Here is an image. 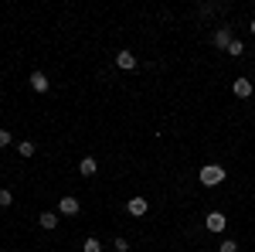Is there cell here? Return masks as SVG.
<instances>
[{
  "mask_svg": "<svg viewBox=\"0 0 255 252\" xmlns=\"http://www.w3.org/2000/svg\"><path fill=\"white\" fill-rule=\"evenodd\" d=\"M38 225H41V229H48V232H51V229L58 225V212H41V215H38Z\"/></svg>",
  "mask_w": 255,
  "mask_h": 252,
  "instance_id": "10",
  "label": "cell"
},
{
  "mask_svg": "<svg viewBox=\"0 0 255 252\" xmlns=\"http://www.w3.org/2000/svg\"><path fill=\"white\" fill-rule=\"evenodd\" d=\"M232 89H235L238 99H249V96H252V82H249V78H235V85H232Z\"/></svg>",
  "mask_w": 255,
  "mask_h": 252,
  "instance_id": "9",
  "label": "cell"
},
{
  "mask_svg": "<svg viewBox=\"0 0 255 252\" xmlns=\"http://www.w3.org/2000/svg\"><path fill=\"white\" fill-rule=\"evenodd\" d=\"M113 249H116V252H129V242H126L123 235H116V242H113Z\"/></svg>",
  "mask_w": 255,
  "mask_h": 252,
  "instance_id": "15",
  "label": "cell"
},
{
  "mask_svg": "<svg viewBox=\"0 0 255 252\" xmlns=\"http://www.w3.org/2000/svg\"><path fill=\"white\" fill-rule=\"evenodd\" d=\"M218 252H238V242H232V239H225V242L218 246Z\"/></svg>",
  "mask_w": 255,
  "mask_h": 252,
  "instance_id": "16",
  "label": "cell"
},
{
  "mask_svg": "<svg viewBox=\"0 0 255 252\" xmlns=\"http://www.w3.org/2000/svg\"><path fill=\"white\" fill-rule=\"evenodd\" d=\"M249 31H252V34H255V17H252V27H249Z\"/></svg>",
  "mask_w": 255,
  "mask_h": 252,
  "instance_id": "18",
  "label": "cell"
},
{
  "mask_svg": "<svg viewBox=\"0 0 255 252\" xmlns=\"http://www.w3.org/2000/svg\"><path fill=\"white\" fill-rule=\"evenodd\" d=\"M116 65L123 68V72H133V68H136V55H133V51H119Z\"/></svg>",
  "mask_w": 255,
  "mask_h": 252,
  "instance_id": "7",
  "label": "cell"
},
{
  "mask_svg": "<svg viewBox=\"0 0 255 252\" xmlns=\"http://www.w3.org/2000/svg\"><path fill=\"white\" fill-rule=\"evenodd\" d=\"M17 154L20 157H34V143H31V140H20V143H17Z\"/></svg>",
  "mask_w": 255,
  "mask_h": 252,
  "instance_id": "11",
  "label": "cell"
},
{
  "mask_svg": "<svg viewBox=\"0 0 255 252\" xmlns=\"http://www.w3.org/2000/svg\"><path fill=\"white\" fill-rule=\"evenodd\" d=\"M242 51H245V44H242V41H232V44H228V55H232V58H242Z\"/></svg>",
  "mask_w": 255,
  "mask_h": 252,
  "instance_id": "13",
  "label": "cell"
},
{
  "mask_svg": "<svg viewBox=\"0 0 255 252\" xmlns=\"http://www.w3.org/2000/svg\"><path fill=\"white\" fill-rule=\"evenodd\" d=\"M27 82H31V89H34V92H48V89H51V82H48V75H44V72H31V78H27Z\"/></svg>",
  "mask_w": 255,
  "mask_h": 252,
  "instance_id": "6",
  "label": "cell"
},
{
  "mask_svg": "<svg viewBox=\"0 0 255 252\" xmlns=\"http://www.w3.org/2000/svg\"><path fill=\"white\" fill-rule=\"evenodd\" d=\"M146 208H150V205H146V198H129V201H126V212L133 215V218H143Z\"/></svg>",
  "mask_w": 255,
  "mask_h": 252,
  "instance_id": "5",
  "label": "cell"
},
{
  "mask_svg": "<svg viewBox=\"0 0 255 252\" xmlns=\"http://www.w3.org/2000/svg\"><path fill=\"white\" fill-rule=\"evenodd\" d=\"M221 181H225V167H221V164H204V167H201V184H204V188H215Z\"/></svg>",
  "mask_w": 255,
  "mask_h": 252,
  "instance_id": "1",
  "label": "cell"
},
{
  "mask_svg": "<svg viewBox=\"0 0 255 252\" xmlns=\"http://www.w3.org/2000/svg\"><path fill=\"white\" fill-rule=\"evenodd\" d=\"M10 205H14V194L7 188H0V208H10Z\"/></svg>",
  "mask_w": 255,
  "mask_h": 252,
  "instance_id": "14",
  "label": "cell"
},
{
  "mask_svg": "<svg viewBox=\"0 0 255 252\" xmlns=\"http://www.w3.org/2000/svg\"><path fill=\"white\" fill-rule=\"evenodd\" d=\"M96 171H99L96 157H82V160H79V174L82 177H96Z\"/></svg>",
  "mask_w": 255,
  "mask_h": 252,
  "instance_id": "8",
  "label": "cell"
},
{
  "mask_svg": "<svg viewBox=\"0 0 255 252\" xmlns=\"http://www.w3.org/2000/svg\"><path fill=\"white\" fill-rule=\"evenodd\" d=\"M204 225H208V232H225L228 229V218H225V212H211L204 218Z\"/></svg>",
  "mask_w": 255,
  "mask_h": 252,
  "instance_id": "3",
  "label": "cell"
},
{
  "mask_svg": "<svg viewBox=\"0 0 255 252\" xmlns=\"http://www.w3.org/2000/svg\"><path fill=\"white\" fill-rule=\"evenodd\" d=\"M232 27H218L215 34H211V44H215V48H221V51H228V44H232Z\"/></svg>",
  "mask_w": 255,
  "mask_h": 252,
  "instance_id": "4",
  "label": "cell"
},
{
  "mask_svg": "<svg viewBox=\"0 0 255 252\" xmlns=\"http://www.w3.org/2000/svg\"><path fill=\"white\" fill-rule=\"evenodd\" d=\"M82 252H102V242H99L96 235H92V239H85V246H82Z\"/></svg>",
  "mask_w": 255,
  "mask_h": 252,
  "instance_id": "12",
  "label": "cell"
},
{
  "mask_svg": "<svg viewBox=\"0 0 255 252\" xmlns=\"http://www.w3.org/2000/svg\"><path fill=\"white\" fill-rule=\"evenodd\" d=\"M79 212H82V201L75 194H65L58 201V215H65V218H72V215H79Z\"/></svg>",
  "mask_w": 255,
  "mask_h": 252,
  "instance_id": "2",
  "label": "cell"
},
{
  "mask_svg": "<svg viewBox=\"0 0 255 252\" xmlns=\"http://www.w3.org/2000/svg\"><path fill=\"white\" fill-rule=\"evenodd\" d=\"M10 143V130H0V147H7Z\"/></svg>",
  "mask_w": 255,
  "mask_h": 252,
  "instance_id": "17",
  "label": "cell"
}]
</instances>
